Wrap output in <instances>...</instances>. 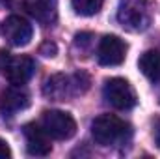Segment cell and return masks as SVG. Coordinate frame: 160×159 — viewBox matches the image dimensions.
Returning a JSON list of instances; mask_svg holds the SVG:
<instances>
[{"instance_id": "1", "label": "cell", "mask_w": 160, "mask_h": 159, "mask_svg": "<svg viewBox=\"0 0 160 159\" xmlns=\"http://www.w3.org/2000/svg\"><path fill=\"white\" fill-rule=\"evenodd\" d=\"M118 21L128 32H143L153 21V4L149 0H119Z\"/></svg>"}, {"instance_id": "2", "label": "cell", "mask_w": 160, "mask_h": 159, "mask_svg": "<svg viewBox=\"0 0 160 159\" xmlns=\"http://www.w3.org/2000/svg\"><path fill=\"white\" fill-rule=\"evenodd\" d=\"M91 135L97 144L112 146L130 137V125L116 114H101L91 122Z\"/></svg>"}, {"instance_id": "3", "label": "cell", "mask_w": 160, "mask_h": 159, "mask_svg": "<svg viewBox=\"0 0 160 159\" xmlns=\"http://www.w3.org/2000/svg\"><path fill=\"white\" fill-rule=\"evenodd\" d=\"M102 96H104L106 103L110 107H114L116 111H130L138 101L132 84L121 77L106 80L104 88H102Z\"/></svg>"}, {"instance_id": "4", "label": "cell", "mask_w": 160, "mask_h": 159, "mask_svg": "<svg viewBox=\"0 0 160 159\" xmlns=\"http://www.w3.org/2000/svg\"><path fill=\"white\" fill-rule=\"evenodd\" d=\"M41 127L56 140H67L77 133V122L65 111H45L41 116Z\"/></svg>"}, {"instance_id": "5", "label": "cell", "mask_w": 160, "mask_h": 159, "mask_svg": "<svg viewBox=\"0 0 160 159\" xmlns=\"http://www.w3.org/2000/svg\"><path fill=\"white\" fill-rule=\"evenodd\" d=\"M0 32L6 38V41L13 47L28 45L32 41V36H34V28H32L30 21H26L21 15H9L8 19H4Z\"/></svg>"}, {"instance_id": "6", "label": "cell", "mask_w": 160, "mask_h": 159, "mask_svg": "<svg viewBox=\"0 0 160 159\" xmlns=\"http://www.w3.org/2000/svg\"><path fill=\"white\" fill-rule=\"evenodd\" d=\"M125 56H127V43L119 36L114 34L102 36L97 49V58L102 66H119L125 62Z\"/></svg>"}, {"instance_id": "7", "label": "cell", "mask_w": 160, "mask_h": 159, "mask_svg": "<svg viewBox=\"0 0 160 159\" xmlns=\"http://www.w3.org/2000/svg\"><path fill=\"white\" fill-rule=\"evenodd\" d=\"M36 73V62L30 56H15L9 58L6 68H4V75L9 80V84H17L22 86L32 79V75Z\"/></svg>"}, {"instance_id": "8", "label": "cell", "mask_w": 160, "mask_h": 159, "mask_svg": "<svg viewBox=\"0 0 160 159\" xmlns=\"http://www.w3.org/2000/svg\"><path fill=\"white\" fill-rule=\"evenodd\" d=\"M24 139H26V150L30 156H38V157H43V156H48L50 150H52V144H50V137L48 133L41 127V123H26L24 129Z\"/></svg>"}, {"instance_id": "9", "label": "cell", "mask_w": 160, "mask_h": 159, "mask_svg": "<svg viewBox=\"0 0 160 159\" xmlns=\"http://www.w3.org/2000/svg\"><path fill=\"white\" fill-rule=\"evenodd\" d=\"M30 105V94L17 84H11L0 94V109L8 114H15L19 111H24Z\"/></svg>"}, {"instance_id": "10", "label": "cell", "mask_w": 160, "mask_h": 159, "mask_svg": "<svg viewBox=\"0 0 160 159\" xmlns=\"http://www.w3.org/2000/svg\"><path fill=\"white\" fill-rule=\"evenodd\" d=\"M24 8L38 23L45 26L56 21V0H26Z\"/></svg>"}, {"instance_id": "11", "label": "cell", "mask_w": 160, "mask_h": 159, "mask_svg": "<svg viewBox=\"0 0 160 159\" xmlns=\"http://www.w3.org/2000/svg\"><path fill=\"white\" fill-rule=\"evenodd\" d=\"M43 92H45L47 97L56 99V101H62V99H65L69 94H75L73 79H69V77H65V75H54V77L47 79L45 86H43Z\"/></svg>"}, {"instance_id": "12", "label": "cell", "mask_w": 160, "mask_h": 159, "mask_svg": "<svg viewBox=\"0 0 160 159\" xmlns=\"http://www.w3.org/2000/svg\"><path fill=\"white\" fill-rule=\"evenodd\" d=\"M138 68L140 71L151 80V82H158L160 80V51H145L140 60H138Z\"/></svg>"}, {"instance_id": "13", "label": "cell", "mask_w": 160, "mask_h": 159, "mask_svg": "<svg viewBox=\"0 0 160 159\" xmlns=\"http://www.w3.org/2000/svg\"><path fill=\"white\" fill-rule=\"evenodd\" d=\"M102 2L104 0H71V6H73L75 13H78L82 17H91L101 11Z\"/></svg>"}, {"instance_id": "14", "label": "cell", "mask_w": 160, "mask_h": 159, "mask_svg": "<svg viewBox=\"0 0 160 159\" xmlns=\"http://www.w3.org/2000/svg\"><path fill=\"white\" fill-rule=\"evenodd\" d=\"M39 52L43 54V56H47V58H52V56H56L58 47H56V43H52V41H45V43L41 45Z\"/></svg>"}, {"instance_id": "15", "label": "cell", "mask_w": 160, "mask_h": 159, "mask_svg": "<svg viewBox=\"0 0 160 159\" xmlns=\"http://www.w3.org/2000/svg\"><path fill=\"white\" fill-rule=\"evenodd\" d=\"M8 157H11V150L8 146V142L4 139H0V159H8Z\"/></svg>"}, {"instance_id": "16", "label": "cell", "mask_w": 160, "mask_h": 159, "mask_svg": "<svg viewBox=\"0 0 160 159\" xmlns=\"http://www.w3.org/2000/svg\"><path fill=\"white\" fill-rule=\"evenodd\" d=\"M153 137H155V142L160 146V118L155 120V125H153Z\"/></svg>"}, {"instance_id": "17", "label": "cell", "mask_w": 160, "mask_h": 159, "mask_svg": "<svg viewBox=\"0 0 160 159\" xmlns=\"http://www.w3.org/2000/svg\"><path fill=\"white\" fill-rule=\"evenodd\" d=\"M0 6H11V0H0Z\"/></svg>"}]
</instances>
